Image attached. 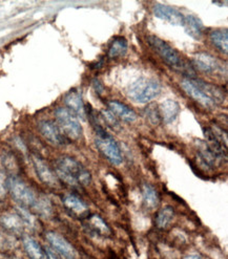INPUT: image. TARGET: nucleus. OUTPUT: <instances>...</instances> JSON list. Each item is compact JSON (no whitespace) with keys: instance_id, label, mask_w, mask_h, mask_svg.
Masks as SVG:
<instances>
[{"instance_id":"35","label":"nucleus","mask_w":228,"mask_h":259,"mask_svg":"<svg viewBox=\"0 0 228 259\" xmlns=\"http://www.w3.org/2000/svg\"><path fill=\"white\" fill-rule=\"evenodd\" d=\"M184 259H203V258L199 254H189V255H187L186 257H185Z\"/></svg>"},{"instance_id":"31","label":"nucleus","mask_w":228,"mask_h":259,"mask_svg":"<svg viewBox=\"0 0 228 259\" xmlns=\"http://www.w3.org/2000/svg\"><path fill=\"white\" fill-rule=\"evenodd\" d=\"M3 163L5 165V167L8 170L11 171H17L18 170V165H17V161H16V157L14 156L11 152H6L3 155Z\"/></svg>"},{"instance_id":"21","label":"nucleus","mask_w":228,"mask_h":259,"mask_svg":"<svg viewBox=\"0 0 228 259\" xmlns=\"http://www.w3.org/2000/svg\"><path fill=\"white\" fill-rule=\"evenodd\" d=\"M23 248L25 250L26 255L31 259H44L45 258V250L40 246V243L31 236H24Z\"/></svg>"},{"instance_id":"23","label":"nucleus","mask_w":228,"mask_h":259,"mask_svg":"<svg viewBox=\"0 0 228 259\" xmlns=\"http://www.w3.org/2000/svg\"><path fill=\"white\" fill-rule=\"evenodd\" d=\"M197 146H198V155L205 166L212 168L215 167L218 163H220L219 160L215 156V154L209 150L204 141H199L197 143Z\"/></svg>"},{"instance_id":"16","label":"nucleus","mask_w":228,"mask_h":259,"mask_svg":"<svg viewBox=\"0 0 228 259\" xmlns=\"http://www.w3.org/2000/svg\"><path fill=\"white\" fill-rule=\"evenodd\" d=\"M108 110L117 119H120L127 123H133L137 120V113L127 105L119 102V101H109Z\"/></svg>"},{"instance_id":"22","label":"nucleus","mask_w":228,"mask_h":259,"mask_svg":"<svg viewBox=\"0 0 228 259\" xmlns=\"http://www.w3.org/2000/svg\"><path fill=\"white\" fill-rule=\"evenodd\" d=\"M88 228L91 232L97 235L108 236L110 234L109 227L99 215H92L88 220Z\"/></svg>"},{"instance_id":"28","label":"nucleus","mask_w":228,"mask_h":259,"mask_svg":"<svg viewBox=\"0 0 228 259\" xmlns=\"http://www.w3.org/2000/svg\"><path fill=\"white\" fill-rule=\"evenodd\" d=\"M16 213L19 215L20 217V219L22 220V222H23V224H24V226L25 227H27V228H30V229H33V230H35L38 226H37V220H36V218L34 217V215L27 210V208H25V207H22V206H18L17 208H16Z\"/></svg>"},{"instance_id":"24","label":"nucleus","mask_w":228,"mask_h":259,"mask_svg":"<svg viewBox=\"0 0 228 259\" xmlns=\"http://www.w3.org/2000/svg\"><path fill=\"white\" fill-rule=\"evenodd\" d=\"M127 51V41L124 37H116L108 48L107 56L110 59H117L124 56Z\"/></svg>"},{"instance_id":"29","label":"nucleus","mask_w":228,"mask_h":259,"mask_svg":"<svg viewBox=\"0 0 228 259\" xmlns=\"http://www.w3.org/2000/svg\"><path fill=\"white\" fill-rule=\"evenodd\" d=\"M145 116L151 125H158L161 121L159 108L156 104H149L145 108Z\"/></svg>"},{"instance_id":"17","label":"nucleus","mask_w":228,"mask_h":259,"mask_svg":"<svg viewBox=\"0 0 228 259\" xmlns=\"http://www.w3.org/2000/svg\"><path fill=\"white\" fill-rule=\"evenodd\" d=\"M0 225L12 234H21L25 228L17 213H5L0 217Z\"/></svg>"},{"instance_id":"10","label":"nucleus","mask_w":228,"mask_h":259,"mask_svg":"<svg viewBox=\"0 0 228 259\" xmlns=\"http://www.w3.org/2000/svg\"><path fill=\"white\" fill-rule=\"evenodd\" d=\"M32 161L39 180L51 188H57L59 186V180L50 166L37 155L32 156Z\"/></svg>"},{"instance_id":"33","label":"nucleus","mask_w":228,"mask_h":259,"mask_svg":"<svg viewBox=\"0 0 228 259\" xmlns=\"http://www.w3.org/2000/svg\"><path fill=\"white\" fill-rule=\"evenodd\" d=\"M44 250H45V256L47 257V259H61V256L55 250H53L51 247H46Z\"/></svg>"},{"instance_id":"6","label":"nucleus","mask_w":228,"mask_h":259,"mask_svg":"<svg viewBox=\"0 0 228 259\" xmlns=\"http://www.w3.org/2000/svg\"><path fill=\"white\" fill-rule=\"evenodd\" d=\"M55 117L58 123V127L65 138L70 140H79L83 134L82 126L78 118L68 109L58 107L55 110Z\"/></svg>"},{"instance_id":"5","label":"nucleus","mask_w":228,"mask_h":259,"mask_svg":"<svg viewBox=\"0 0 228 259\" xmlns=\"http://www.w3.org/2000/svg\"><path fill=\"white\" fill-rule=\"evenodd\" d=\"M8 192L17 203L25 208H33L39 195L19 178L12 176L8 178Z\"/></svg>"},{"instance_id":"32","label":"nucleus","mask_w":228,"mask_h":259,"mask_svg":"<svg viewBox=\"0 0 228 259\" xmlns=\"http://www.w3.org/2000/svg\"><path fill=\"white\" fill-rule=\"evenodd\" d=\"M8 179L5 176L4 171L0 169V199H3L7 196L8 193Z\"/></svg>"},{"instance_id":"26","label":"nucleus","mask_w":228,"mask_h":259,"mask_svg":"<svg viewBox=\"0 0 228 259\" xmlns=\"http://www.w3.org/2000/svg\"><path fill=\"white\" fill-rule=\"evenodd\" d=\"M32 209L34 210V212L37 215H39V217H41V218H45V219L50 218L53 213V207H52L50 199L44 195L38 196L37 201Z\"/></svg>"},{"instance_id":"3","label":"nucleus","mask_w":228,"mask_h":259,"mask_svg":"<svg viewBox=\"0 0 228 259\" xmlns=\"http://www.w3.org/2000/svg\"><path fill=\"white\" fill-rule=\"evenodd\" d=\"M147 42L150 48L161 57V59L166 64L189 76L188 79H196L193 67L185 62L180 54L172 46L168 45L166 41L155 35H150L147 37Z\"/></svg>"},{"instance_id":"7","label":"nucleus","mask_w":228,"mask_h":259,"mask_svg":"<svg viewBox=\"0 0 228 259\" xmlns=\"http://www.w3.org/2000/svg\"><path fill=\"white\" fill-rule=\"evenodd\" d=\"M180 85L185 93H186L193 100H195L196 102L201 104L202 106L211 109L217 105L215 101L203 92V90L198 85L195 79L185 78L181 81Z\"/></svg>"},{"instance_id":"30","label":"nucleus","mask_w":228,"mask_h":259,"mask_svg":"<svg viewBox=\"0 0 228 259\" xmlns=\"http://www.w3.org/2000/svg\"><path fill=\"white\" fill-rule=\"evenodd\" d=\"M101 117L103 118L104 122L107 124V126H109L113 131H118L120 129V123L118 121V119L113 116V114L109 111V110H102L101 111Z\"/></svg>"},{"instance_id":"37","label":"nucleus","mask_w":228,"mask_h":259,"mask_svg":"<svg viewBox=\"0 0 228 259\" xmlns=\"http://www.w3.org/2000/svg\"><path fill=\"white\" fill-rule=\"evenodd\" d=\"M2 244H3V237L0 235V246H2Z\"/></svg>"},{"instance_id":"8","label":"nucleus","mask_w":228,"mask_h":259,"mask_svg":"<svg viewBox=\"0 0 228 259\" xmlns=\"http://www.w3.org/2000/svg\"><path fill=\"white\" fill-rule=\"evenodd\" d=\"M46 239L51 244V248L65 259H76L77 252L75 248L60 234L50 231L46 233Z\"/></svg>"},{"instance_id":"19","label":"nucleus","mask_w":228,"mask_h":259,"mask_svg":"<svg viewBox=\"0 0 228 259\" xmlns=\"http://www.w3.org/2000/svg\"><path fill=\"white\" fill-rule=\"evenodd\" d=\"M183 26L186 32L192 38L196 40H200L204 34V24L198 17L194 15H186L184 16Z\"/></svg>"},{"instance_id":"15","label":"nucleus","mask_w":228,"mask_h":259,"mask_svg":"<svg viewBox=\"0 0 228 259\" xmlns=\"http://www.w3.org/2000/svg\"><path fill=\"white\" fill-rule=\"evenodd\" d=\"M62 201L65 208L78 218H84L89 214V207L87 204L75 194H66L62 198Z\"/></svg>"},{"instance_id":"11","label":"nucleus","mask_w":228,"mask_h":259,"mask_svg":"<svg viewBox=\"0 0 228 259\" xmlns=\"http://www.w3.org/2000/svg\"><path fill=\"white\" fill-rule=\"evenodd\" d=\"M193 63L198 69L207 74H217L223 69L222 65L215 57L206 53L196 54L193 58Z\"/></svg>"},{"instance_id":"1","label":"nucleus","mask_w":228,"mask_h":259,"mask_svg":"<svg viewBox=\"0 0 228 259\" xmlns=\"http://www.w3.org/2000/svg\"><path fill=\"white\" fill-rule=\"evenodd\" d=\"M55 174L58 180L73 188L88 186L92 181L90 172L70 156H61L56 161Z\"/></svg>"},{"instance_id":"27","label":"nucleus","mask_w":228,"mask_h":259,"mask_svg":"<svg viewBox=\"0 0 228 259\" xmlns=\"http://www.w3.org/2000/svg\"><path fill=\"white\" fill-rule=\"evenodd\" d=\"M175 218V210L173 207L166 206L162 208L156 217V225L159 229H166Z\"/></svg>"},{"instance_id":"13","label":"nucleus","mask_w":228,"mask_h":259,"mask_svg":"<svg viewBox=\"0 0 228 259\" xmlns=\"http://www.w3.org/2000/svg\"><path fill=\"white\" fill-rule=\"evenodd\" d=\"M64 103L66 109L74 113L76 117L80 119H84L87 117V108H85L82 97L78 91L73 90L67 93L64 97Z\"/></svg>"},{"instance_id":"12","label":"nucleus","mask_w":228,"mask_h":259,"mask_svg":"<svg viewBox=\"0 0 228 259\" xmlns=\"http://www.w3.org/2000/svg\"><path fill=\"white\" fill-rule=\"evenodd\" d=\"M154 14L156 17L163 19L173 25H183L184 15L183 14L170 6L157 4L154 6Z\"/></svg>"},{"instance_id":"36","label":"nucleus","mask_w":228,"mask_h":259,"mask_svg":"<svg viewBox=\"0 0 228 259\" xmlns=\"http://www.w3.org/2000/svg\"><path fill=\"white\" fill-rule=\"evenodd\" d=\"M213 4H215V5H219V6H223V5H226L227 3H226V2H224V3H218V2H215Z\"/></svg>"},{"instance_id":"9","label":"nucleus","mask_w":228,"mask_h":259,"mask_svg":"<svg viewBox=\"0 0 228 259\" xmlns=\"http://www.w3.org/2000/svg\"><path fill=\"white\" fill-rule=\"evenodd\" d=\"M38 129L41 134L49 143L55 146H62L66 143V138L60 131V128L57 126L54 122L49 120L40 121L38 123Z\"/></svg>"},{"instance_id":"14","label":"nucleus","mask_w":228,"mask_h":259,"mask_svg":"<svg viewBox=\"0 0 228 259\" xmlns=\"http://www.w3.org/2000/svg\"><path fill=\"white\" fill-rule=\"evenodd\" d=\"M203 133L205 137V143L209 150L215 154V156L219 160V162L226 161L227 159V151L226 147H224L222 144L218 141V139L212 134L210 127H203Z\"/></svg>"},{"instance_id":"38","label":"nucleus","mask_w":228,"mask_h":259,"mask_svg":"<svg viewBox=\"0 0 228 259\" xmlns=\"http://www.w3.org/2000/svg\"><path fill=\"white\" fill-rule=\"evenodd\" d=\"M7 259H14V258H7Z\"/></svg>"},{"instance_id":"18","label":"nucleus","mask_w":228,"mask_h":259,"mask_svg":"<svg viewBox=\"0 0 228 259\" xmlns=\"http://www.w3.org/2000/svg\"><path fill=\"white\" fill-rule=\"evenodd\" d=\"M159 108V113H160V118L161 120L166 123V124H170L176 121V119L178 118L179 113H180V105L175 100H165L164 102H162L160 104Z\"/></svg>"},{"instance_id":"4","label":"nucleus","mask_w":228,"mask_h":259,"mask_svg":"<svg viewBox=\"0 0 228 259\" xmlns=\"http://www.w3.org/2000/svg\"><path fill=\"white\" fill-rule=\"evenodd\" d=\"M127 96L135 102L147 103L161 93L160 83L150 78H140L128 85Z\"/></svg>"},{"instance_id":"34","label":"nucleus","mask_w":228,"mask_h":259,"mask_svg":"<svg viewBox=\"0 0 228 259\" xmlns=\"http://www.w3.org/2000/svg\"><path fill=\"white\" fill-rule=\"evenodd\" d=\"M93 84H94V88H95V91L98 93V94H101V93H103V91H104V88L102 86V84L99 82L97 79H95L94 81H93Z\"/></svg>"},{"instance_id":"2","label":"nucleus","mask_w":228,"mask_h":259,"mask_svg":"<svg viewBox=\"0 0 228 259\" xmlns=\"http://www.w3.org/2000/svg\"><path fill=\"white\" fill-rule=\"evenodd\" d=\"M87 114L89 116V119L91 120V123L94 127L96 135L95 143L99 151H100L112 165H121L123 163V155L117 142L113 140V138L110 137L105 132V129L97 122V119L93 116L92 109H90V111L87 109Z\"/></svg>"},{"instance_id":"20","label":"nucleus","mask_w":228,"mask_h":259,"mask_svg":"<svg viewBox=\"0 0 228 259\" xmlns=\"http://www.w3.org/2000/svg\"><path fill=\"white\" fill-rule=\"evenodd\" d=\"M142 198H143L144 206L148 210H155L158 208L160 203V196L158 191L150 184L144 183L142 185Z\"/></svg>"},{"instance_id":"25","label":"nucleus","mask_w":228,"mask_h":259,"mask_svg":"<svg viewBox=\"0 0 228 259\" xmlns=\"http://www.w3.org/2000/svg\"><path fill=\"white\" fill-rule=\"evenodd\" d=\"M211 43L220 52L227 54L228 52V33L227 30H216L212 31L209 35Z\"/></svg>"}]
</instances>
